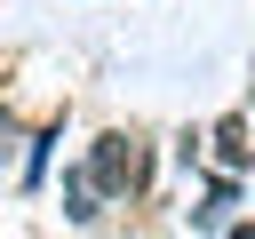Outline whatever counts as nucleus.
<instances>
[{
  "instance_id": "obj_1",
  "label": "nucleus",
  "mask_w": 255,
  "mask_h": 239,
  "mask_svg": "<svg viewBox=\"0 0 255 239\" xmlns=\"http://www.w3.org/2000/svg\"><path fill=\"white\" fill-rule=\"evenodd\" d=\"M88 175L104 183V199H143V183H151V151H143V135H96L88 143Z\"/></svg>"
},
{
  "instance_id": "obj_4",
  "label": "nucleus",
  "mask_w": 255,
  "mask_h": 239,
  "mask_svg": "<svg viewBox=\"0 0 255 239\" xmlns=\"http://www.w3.org/2000/svg\"><path fill=\"white\" fill-rule=\"evenodd\" d=\"M0 151H16V120L8 112H0Z\"/></svg>"
},
{
  "instance_id": "obj_3",
  "label": "nucleus",
  "mask_w": 255,
  "mask_h": 239,
  "mask_svg": "<svg viewBox=\"0 0 255 239\" xmlns=\"http://www.w3.org/2000/svg\"><path fill=\"white\" fill-rule=\"evenodd\" d=\"M48 151H56V120L32 135V151H24V191H40V175H48Z\"/></svg>"
},
{
  "instance_id": "obj_2",
  "label": "nucleus",
  "mask_w": 255,
  "mask_h": 239,
  "mask_svg": "<svg viewBox=\"0 0 255 239\" xmlns=\"http://www.w3.org/2000/svg\"><path fill=\"white\" fill-rule=\"evenodd\" d=\"M215 143H223V167H247V159H255V143H247V120H223V127H215Z\"/></svg>"
}]
</instances>
